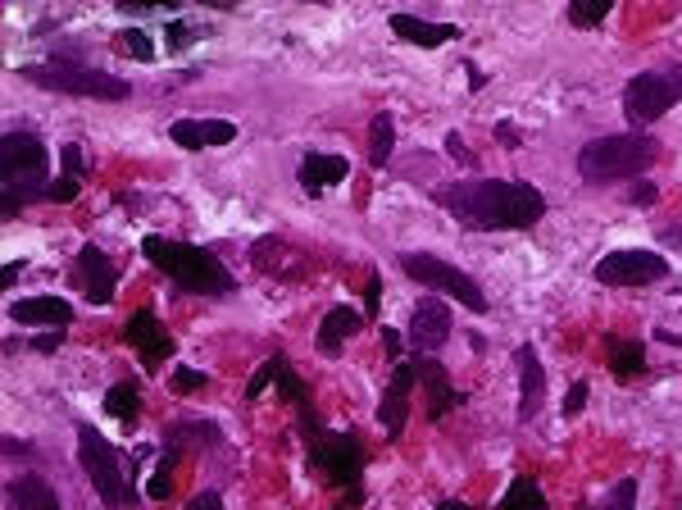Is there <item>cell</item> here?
Wrapping results in <instances>:
<instances>
[{
	"label": "cell",
	"instance_id": "cell-12",
	"mask_svg": "<svg viewBox=\"0 0 682 510\" xmlns=\"http://www.w3.org/2000/svg\"><path fill=\"white\" fill-rule=\"evenodd\" d=\"M123 342H128L150 370H155V365H164V360L173 355V333H169V328H164L160 319H155L150 310L128 315V324H123Z\"/></svg>",
	"mask_w": 682,
	"mask_h": 510
},
{
	"label": "cell",
	"instance_id": "cell-16",
	"mask_svg": "<svg viewBox=\"0 0 682 510\" xmlns=\"http://www.w3.org/2000/svg\"><path fill=\"white\" fill-rule=\"evenodd\" d=\"M514 365H519V419H528L542 410V393H546V374H542V360H537V347L523 342L514 351Z\"/></svg>",
	"mask_w": 682,
	"mask_h": 510
},
{
	"label": "cell",
	"instance_id": "cell-22",
	"mask_svg": "<svg viewBox=\"0 0 682 510\" xmlns=\"http://www.w3.org/2000/svg\"><path fill=\"white\" fill-rule=\"evenodd\" d=\"M391 33L396 37H406V42H414V46H446V42H455L459 33L451 23H428V19H414V14H391Z\"/></svg>",
	"mask_w": 682,
	"mask_h": 510
},
{
	"label": "cell",
	"instance_id": "cell-27",
	"mask_svg": "<svg viewBox=\"0 0 682 510\" xmlns=\"http://www.w3.org/2000/svg\"><path fill=\"white\" fill-rule=\"evenodd\" d=\"M610 370H614V378H637L641 370H646V351L637 347V342H614L610 347Z\"/></svg>",
	"mask_w": 682,
	"mask_h": 510
},
{
	"label": "cell",
	"instance_id": "cell-15",
	"mask_svg": "<svg viewBox=\"0 0 682 510\" xmlns=\"http://www.w3.org/2000/svg\"><path fill=\"white\" fill-rule=\"evenodd\" d=\"M169 137L182 151H205V146L237 141V124H228V118H178V124H169Z\"/></svg>",
	"mask_w": 682,
	"mask_h": 510
},
{
	"label": "cell",
	"instance_id": "cell-6",
	"mask_svg": "<svg viewBox=\"0 0 682 510\" xmlns=\"http://www.w3.org/2000/svg\"><path fill=\"white\" fill-rule=\"evenodd\" d=\"M19 78L37 82V87H50V92H69V97H87V101H128L133 87L114 78V73H101V69H82L73 59H50V65H23Z\"/></svg>",
	"mask_w": 682,
	"mask_h": 510
},
{
	"label": "cell",
	"instance_id": "cell-34",
	"mask_svg": "<svg viewBox=\"0 0 682 510\" xmlns=\"http://www.w3.org/2000/svg\"><path fill=\"white\" fill-rule=\"evenodd\" d=\"M378 306H383V279L368 274V283H364V315H378Z\"/></svg>",
	"mask_w": 682,
	"mask_h": 510
},
{
	"label": "cell",
	"instance_id": "cell-39",
	"mask_svg": "<svg viewBox=\"0 0 682 510\" xmlns=\"http://www.w3.org/2000/svg\"><path fill=\"white\" fill-rule=\"evenodd\" d=\"M65 173L82 178V146H65Z\"/></svg>",
	"mask_w": 682,
	"mask_h": 510
},
{
	"label": "cell",
	"instance_id": "cell-38",
	"mask_svg": "<svg viewBox=\"0 0 682 510\" xmlns=\"http://www.w3.org/2000/svg\"><path fill=\"white\" fill-rule=\"evenodd\" d=\"M164 37H169L173 50H182V46H192V42H187V37H192V27L182 23V19H169V33H164Z\"/></svg>",
	"mask_w": 682,
	"mask_h": 510
},
{
	"label": "cell",
	"instance_id": "cell-45",
	"mask_svg": "<svg viewBox=\"0 0 682 510\" xmlns=\"http://www.w3.org/2000/svg\"><path fill=\"white\" fill-rule=\"evenodd\" d=\"M437 510H469V506H459V501H442Z\"/></svg>",
	"mask_w": 682,
	"mask_h": 510
},
{
	"label": "cell",
	"instance_id": "cell-24",
	"mask_svg": "<svg viewBox=\"0 0 682 510\" xmlns=\"http://www.w3.org/2000/svg\"><path fill=\"white\" fill-rule=\"evenodd\" d=\"M391 141H396L391 114H374V124H368V165H374V169H387V160H391Z\"/></svg>",
	"mask_w": 682,
	"mask_h": 510
},
{
	"label": "cell",
	"instance_id": "cell-13",
	"mask_svg": "<svg viewBox=\"0 0 682 510\" xmlns=\"http://www.w3.org/2000/svg\"><path fill=\"white\" fill-rule=\"evenodd\" d=\"M419 383V360H400L396 374H391V387L383 393V406H378V424L400 438L406 433V419H410V387Z\"/></svg>",
	"mask_w": 682,
	"mask_h": 510
},
{
	"label": "cell",
	"instance_id": "cell-28",
	"mask_svg": "<svg viewBox=\"0 0 682 510\" xmlns=\"http://www.w3.org/2000/svg\"><path fill=\"white\" fill-rule=\"evenodd\" d=\"M610 19V0H573L569 5V23L573 27H596Z\"/></svg>",
	"mask_w": 682,
	"mask_h": 510
},
{
	"label": "cell",
	"instance_id": "cell-44",
	"mask_svg": "<svg viewBox=\"0 0 682 510\" xmlns=\"http://www.w3.org/2000/svg\"><path fill=\"white\" fill-rule=\"evenodd\" d=\"M656 333H660V342H669V347H682V338H678V333H669V328H656Z\"/></svg>",
	"mask_w": 682,
	"mask_h": 510
},
{
	"label": "cell",
	"instance_id": "cell-40",
	"mask_svg": "<svg viewBox=\"0 0 682 510\" xmlns=\"http://www.w3.org/2000/svg\"><path fill=\"white\" fill-rule=\"evenodd\" d=\"M187 510H224V497L219 492H201V497L187 501Z\"/></svg>",
	"mask_w": 682,
	"mask_h": 510
},
{
	"label": "cell",
	"instance_id": "cell-5",
	"mask_svg": "<svg viewBox=\"0 0 682 510\" xmlns=\"http://www.w3.org/2000/svg\"><path fill=\"white\" fill-rule=\"evenodd\" d=\"M300 433H305V452L315 461V469L323 474L328 488H355V478L364 469V446L360 433H332L323 424H315V410L300 406Z\"/></svg>",
	"mask_w": 682,
	"mask_h": 510
},
{
	"label": "cell",
	"instance_id": "cell-3",
	"mask_svg": "<svg viewBox=\"0 0 682 510\" xmlns=\"http://www.w3.org/2000/svg\"><path fill=\"white\" fill-rule=\"evenodd\" d=\"M660 160V141L646 133H618V137H596L578 151V173L582 183L610 188L624 178H641L650 165Z\"/></svg>",
	"mask_w": 682,
	"mask_h": 510
},
{
	"label": "cell",
	"instance_id": "cell-33",
	"mask_svg": "<svg viewBox=\"0 0 682 510\" xmlns=\"http://www.w3.org/2000/svg\"><path fill=\"white\" fill-rule=\"evenodd\" d=\"M205 383H209V378H205L201 370H173V387H178V393H201Z\"/></svg>",
	"mask_w": 682,
	"mask_h": 510
},
{
	"label": "cell",
	"instance_id": "cell-32",
	"mask_svg": "<svg viewBox=\"0 0 682 510\" xmlns=\"http://www.w3.org/2000/svg\"><path fill=\"white\" fill-rule=\"evenodd\" d=\"M78 188H82V183H78V178H69V173H59V178H55V183H50V188H46L42 196H46V201H55V205H69V201L78 196Z\"/></svg>",
	"mask_w": 682,
	"mask_h": 510
},
{
	"label": "cell",
	"instance_id": "cell-17",
	"mask_svg": "<svg viewBox=\"0 0 682 510\" xmlns=\"http://www.w3.org/2000/svg\"><path fill=\"white\" fill-rule=\"evenodd\" d=\"M269 383H277V393H287L296 406H309V387L292 374V360H287V355H269V360H264V370H255V378L246 383V401H255Z\"/></svg>",
	"mask_w": 682,
	"mask_h": 510
},
{
	"label": "cell",
	"instance_id": "cell-36",
	"mask_svg": "<svg viewBox=\"0 0 682 510\" xmlns=\"http://www.w3.org/2000/svg\"><path fill=\"white\" fill-rule=\"evenodd\" d=\"M446 151H451V160H459L464 169H474V151L464 146V137H459V133H446Z\"/></svg>",
	"mask_w": 682,
	"mask_h": 510
},
{
	"label": "cell",
	"instance_id": "cell-31",
	"mask_svg": "<svg viewBox=\"0 0 682 510\" xmlns=\"http://www.w3.org/2000/svg\"><path fill=\"white\" fill-rule=\"evenodd\" d=\"M118 42H123V50H128L133 59H141V65H150V59H155V46H150V37L141 33V27H128V33H118Z\"/></svg>",
	"mask_w": 682,
	"mask_h": 510
},
{
	"label": "cell",
	"instance_id": "cell-1",
	"mask_svg": "<svg viewBox=\"0 0 682 510\" xmlns=\"http://www.w3.org/2000/svg\"><path fill=\"white\" fill-rule=\"evenodd\" d=\"M442 209H451L455 224L474 228V233H496V228H533L546 215V196L533 183H496V178H482V183H451L432 192Z\"/></svg>",
	"mask_w": 682,
	"mask_h": 510
},
{
	"label": "cell",
	"instance_id": "cell-4",
	"mask_svg": "<svg viewBox=\"0 0 682 510\" xmlns=\"http://www.w3.org/2000/svg\"><path fill=\"white\" fill-rule=\"evenodd\" d=\"M46 160L50 151L42 146L37 133H5L0 137V209H5V219L19 215V205L27 196H37L46 192Z\"/></svg>",
	"mask_w": 682,
	"mask_h": 510
},
{
	"label": "cell",
	"instance_id": "cell-30",
	"mask_svg": "<svg viewBox=\"0 0 682 510\" xmlns=\"http://www.w3.org/2000/svg\"><path fill=\"white\" fill-rule=\"evenodd\" d=\"M592 510H637V478H618V484L610 488V497Z\"/></svg>",
	"mask_w": 682,
	"mask_h": 510
},
{
	"label": "cell",
	"instance_id": "cell-19",
	"mask_svg": "<svg viewBox=\"0 0 682 510\" xmlns=\"http://www.w3.org/2000/svg\"><path fill=\"white\" fill-rule=\"evenodd\" d=\"M419 383L428 393V419H442L451 406H464V393H455L446 365H437V360H419Z\"/></svg>",
	"mask_w": 682,
	"mask_h": 510
},
{
	"label": "cell",
	"instance_id": "cell-23",
	"mask_svg": "<svg viewBox=\"0 0 682 510\" xmlns=\"http://www.w3.org/2000/svg\"><path fill=\"white\" fill-rule=\"evenodd\" d=\"M10 501H14V510H59L55 488L46 484V478H37V474L14 478V484H10Z\"/></svg>",
	"mask_w": 682,
	"mask_h": 510
},
{
	"label": "cell",
	"instance_id": "cell-18",
	"mask_svg": "<svg viewBox=\"0 0 682 510\" xmlns=\"http://www.w3.org/2000/svg\"><path fill=\"white\" fill-rule=\"evenodd\" d=\"M14 324H46V328H69L73 324V306L65 296H27V302L10 306Z\"/></svg>",
	"mask_w": 682,
	"mask_h": 510
},
{
	"label": "cell",
	"instance_id": "cell-14",
	"mask_svg": "<svg viewBox=\"0 0 682 510\" xmlns=\"http://www.w3.org/2000/svg\"><path fill=\"white\" fill-rule=\"evenodd\" d=\"M406 338H410V347H414V351H423V355L442 351V347H446V338H451V310L437 302V296H428V302H419V306H414Z\"/></svg>",
	"mask_w": 682,
	"mask_h": 510
},
{
	"label": "cell",
	"instance_id": "cell-2",
	"mask_svg": "<svg viewBox=\"0 0 682 510\" xmlns=\"http://www.w3.org/2000/svg\"><path fill=\"white\" fill-rule=\"evenodd\" d=\"M141 256L169 274L178 287L187 292H201V296H228L237 292V279L228 274V264L205 251V247H192V242H169V237H146L141 242Z\"/></svg>",
	"mask_w": 682,
	"mask_h": 510
},
{
	"label": "cell",
	"instance_id": "cell-7",
	"mask_svg": "<svg viewBox=\"0 0 682 510\" xmlns=\"http://www.w3.org/2000/svg\"><path fill=\"white\" fill-rule=\"evenodd\" d=\"M78 461H82V469L91 478V488H96V497L110 510L133 506V484H128V474H123V465H118V452L91 424L78 429Z\"/></svg>",
	"mask_w": 682,
	"mask_h": 510
},
{
	"label": "cell",
	"instance_id": "cell-20",
	"mask_svg": "<svg viewBox=\"0 0 682 510\" xmlns=\"http://www.w3.org/2000/svg\"><path fill=\"white\" fill-rule=\"evenodd\" d=\"M351 173V160H341V156H319V151H309L300 160V188L309 196H319L323 188H337L341 178Z\"/></svg>",
	"mask_w": 682,
	"mask_h": 510
},
{
	"label": "cell",
	"instance_id": "cell-35",
	"mask_svg": "<svg viewBox=\"0 0 682 510\" xmlns=\"http://www.w3.org/2000/svg\"><path fill=\"white\" fill-rule=\"evenodd\" d=\"M628 201H633V205H656V201H660V188L646 183V178H637L633 192H628Z\"/></svg>",
	"mask_w": 682,
	"mask_h": 510
},
{
	"label": "cell",
	"instance_id": "cell-26",
	"mask_svg": "<svg viewBox=\"0 0 682 510\" xmlns=\"http://www.w3.org/2000/svg\"><path fill=\"white\" fill-rule=\"evenodd\" d=\"M501 510H550V501H546V492L537 488V478L523 474V478H514V484H510Z\"/></svg>",
	"mask_w": 682,
	"mask_h": 510
},
{
	"label": "cell",
	"instance_id": "cell-11",
	"mask_svg": "<svg viewBox=\"0 0 682 510\" xmlns=\"http://www.w3.org/2000/svg\"><path fill=\"white\" fill-rule=\"evenodd\" d=\"M78 287H82V296H87L91 306H110V302H114L118 269H114V260H110L96 242H87V247L78 251Z\"/></svg>",
	"mask_w": 682,
	"mask_h": 510
},
{
	"label": "cell",
	"instance_id": "cell-25",
	"mask_svg": "<svg viewBox=\"0 0 682 510\" xmlns=\"http://www.w3.org/2000/svg\"><path fill=\"white\" fill-rule=\"evenodd\" d=\"M137 410H141V393L137 383H114L105 393V415L123 419V424H137Z\"/></svg>",
	"mask_w": 682,
	"mask_h": 510
},
{
	"label": "cell",
	"instance_id": "cell-21",
	"mask_svg": "<svg viewBox=\"0 0 682 510\" xmlns=\"http://www.w3.org/2000/svg\"><path fill=\"white\" fill-rule=\"evenodd\" d=\"M360 328H364V315L360 310H351V306H332L328 315H323V324H319V351L323 355H337L341 347H346V338L351 333H360Z\"/></svg>",
	"mask_w": 682,
	"mask_h": 510
},
{
	"label": "cell",
	"instance_id": "cell-37",
	"mask_svg": "<svg viewBox=\"0 0 682 510\" xmlns=\"http://www.w3.org/2000/svg\"><path fill=\"white\" fill-rule=\"evenodd\" d=\"M587 393H592V387H587V383H573L569 393H565V415H569V419H573V415L587 406Z\"/></svg>",
	"mask_w": 682,
	"mask_h": 510
},
{
	"label": "cell",
	"instance_id": "cell-10",
	"mask_svg": "<svg viewBox=\"0 0 682 510\" xmlns=\"http://www.w3.org/2000/svg\"><path fill=\"white\" fill-rule=\"evenodd\" d=\"M669 274V260L660 251H610L596 260V283L610 287H641Z\"/></svg>",
	"mask_w": 682,
	"mask_h": 510
},
{
	"label": "cell",
	"instance_id": "cell-41",
	"mask_svg": "<svg viewBox=\"0 0 682 510\" xmlns=\"http://www.w3.org/2000/svg\"><path fill=\"white\" fill-rule=\"evenodd\" d=\"M400 347H406V338H400L396 328H383V351L387 355H400Z\"/></svg>",
	"mask_w": 682,
	"mask_h": 510
},
{
	"label": "cell",
	"instance_id": "cell-43",
	"mask_svg": "<svg viewBox=\"0 0 682 510\" xmlns=\"http://www.w3.org/2000/svg\"><path fill=\"white\" fill-rule=\"evenodd\" d=\"M59 342H65V333H46V338H37L33 347H37V351H55Z\"/></svg>",
	"mask_w": 682,
	"mask_h": 510
},
{
	"label": "cell",
	"instance_id": "cell-29",
	"mask_svg": "<svg viewBox=\"0 0 682 510\" xmlns=\"http://www.w3.org/2000/svg\"><path fill=\"white\" fill-rule=\"evenodd\" d=\"M173 469H178V456L169 452L160 465H155V474H150V484H146V497L150 501H164L169 492H173Z\"/></svg>",
	"mask_w": 682,
	"mask_h": 510
},
{
	"label": "cell",
	"instance_id": "cell-9",
	"mask_svg": "<svg viewBox=\"0 0 682 510\" xmlns=\"http://www.w3.org/2000/svg\"><path fill=\"white\" fill-rule=\"evenodd\" d=\"M400 269L414 279V283H423V287H437V292H446V296H455L459 306H469L474 315H482L487 310V296H482V287L464 274V269H455V264H446V260H437V256H419V251H410V256H400Z\"/></svg>",
	"mask_w": 682,
	"mask_h": 510
},
{
	"label": "cell",
	"instance_id": "cell-8",
	"mask_svg": "<svg viewBox=\"0 0 682 510\" xmlns=\"http://www.w3.org/2000/svg\"><path fill=\"white\" fill-rule=\"evenodd\" d=\"M678 101H682V65L637 73L624 87V114L633 124H656V118H664Z\"/></svg>",
	"mask_w": 682,
	"mask_h": 510
},
{
	"label": "cell",
	"instance_id": "cell-42",
	"mask_svg": "<svg viewBox=\"0 0 682 510\" xmlns=\"http://www.w3.org/2000/svg\"><path fill=\"white\" fill-rule=\"evenodd\" d=\"M496 141H505V146H519L523 137H519V128H514V124H496Z\"/></svg>",
	"mask_w": 682,
	"mask_h": 510
}]
</instances>
